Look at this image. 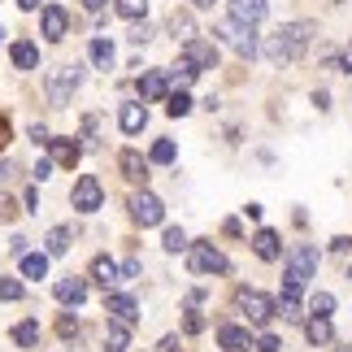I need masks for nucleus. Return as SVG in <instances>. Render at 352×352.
I'll return each mask as SVG.
<instances>
[{"label": "nucleus", "mask_w": 352, "mask_h": 352, "mask_svg": "<svg viewBox=\"0 0 352 352\" xmlns=\"http://www.w3.org/2000/svg\"><path fill=\"white\" fill-rule=\"evenodd\" d=\"M318 26L314 22H287V26H278L274 35L265 39V57L274 61V65H287V61H300L305 57V48H309V39H314Z\"/></svg>", "instance_id": "nucleus-1"}, {"label": "nucleus", "mask_w": 352, "mask_h": 352, "mask_svg": "<svg viewBox=\"0 0 352 352\" xmlns=\"http://www.w3.org/2000/svg\"><path fill=\"white\" fill-rule=\"evenodd\" d=\"M314 270H318V248L314 243H296L292 256H287V287L300 292L305 283L314 278Z\"/></svg>", "instance_id": "nucleus-2"}, {"label": "nucleus", "mask_w": 352, "mask_h": 352, "mask_svg": "<svg viewBox=\"0 0 352 352\" xmlns=\"http://www.w3.org/2000/svg\"><path fill=\"white\" fill-rule=\"evenodd\" d=\"M78 83H83V65H57V70H48V100L65 104Z\"/></svg>", "instance_id": "nucleus-3"}, {"label": "nucleus", "mask_w": 352, "mask_h": 352, "mask_svg": "<svg viewBox=\"0 0 352 352\" xmlns=\"http://www.w3.org/2000/svg\"><path fill=\"white\" fill-rule=\"evenodd\" d=\"M235 305H239V314L248 318V322H256V327H265L270 318H274V300H270L265 292H252V287H239L235 292Z\"/></svg>", "instance_id": "nucleus-4"}, {"label": "nucleus", "mask_w": 352, "mask_h": 352, "mask_svg": "<svg viewBox=\"0 0 352 352\" xmlns=\"http://www.w3.org/2000/svg\"><path fill=\"white\" fill-rule=\"evenodd\" d=\"M187 248H192V256H187V261H192V274H226V256L213 248V243H187Z\"/></svg>", "instance_id": "nucleus-5"}, {"label": "nucleus", "mask_w": 352, "mask_h": 352, "mask_svg": "<svg viewBox=\"0 0 352 352\" xmlns=\"http://www.w3.org/2000/svg\"><path fill=\"white\" fill-rule=\"evenodd\" d=\"M213 35H218V39H226V44H231L235 52H239V57H256V52H261V48H256V35H252V26H239V22H222L218 26V31H213Z\"/></svg>", "instance_id": "nucleus-6"}, {"label": "nucleus", "mask_w": 352, "mask_h": 352, "mask_svg": "<svg viewBox=\"0 0 352 352\" xmlns=\"http://www.w3.org/2000/svg\"><path fill=\"white\" fill-rule=\"evenodd\" d=\"M131 218L140 226H161V218H166V205L153 196V192H135L131 196Z\"/></svg>", "instance_id": "nucleus-7"}, {"label": "nucleus", "mask_w": 352, "mask_h": 352, "mask_svg": "<svg viewBox=\"0 0 352 352\" xmlns=\"http://www.w3.org/2000/svg\"><path fill=\"white\" fill-rule=\"evenodd\" d=\"M104 314L113 322H122V327H135V322H140V305L122 292H104Z\"/></svg>", "instance_id": "nucleus-8"}, {"label": "nucleus", "mask_w": 352, "mask_h": 352, "mask_svg": "<svg viewBox=\"0 0 352 352\" xmlns=\"http://www.w3.org/2000/svg\"><path fill=\"white\" fill-rule=\"evenodd\" d=\"M100 200H104V192H100V179H91V174H83V179L74 183V209H78V213H96V209H100Z\"/></svg>", "instance_id": "nucleus-9"}, {"label": "nucleus", "mask_w": 352, "mask_h": 352, "mask_svg": "<svg viewBox=\"0 0 352 352\" xmlns=\"http://www.w3.org/2000/svg\"><path fill=\"white\" fill-rule=\"evenodd\" d=\"M39 22H44V39H48V44H61L65 31H70V13H65L61 5H44Z\"/></svg>", "instance_id": "nucleus-10"}, {"label": "nucleus", "mask_w": 352, "mask_h": 352, "mask_svg": "<svg viewBox=\"0 0 352 352\" xmlns=\"http://www.w3.org/2000/svg\"><path fill=\"white\" fill-rule=\"evenodd\" d=\"M183 57L196 65V70H213V65H218V44H209V39H187L183 44Z\"/></svg>", "instance_id": "nucleus-11"}, {"label": "nucleus", "mask_w": 352, "mask_h": 352, "mask_svg": "<svg viewBox=\"0 0 352 352\" xmlns=\"http://www.w3.org/2000/svg\"><path fill=\"white\" fill-rule=\"evenodd\" d=\"M261 18H265V0H231V22L256 26Z\"/></svg>", "instance_id": "nucleus-12"}, {"label": "nucleus", "mask_w": 352, "mask_h": 352, "mask_svg": "<svg viewBox=\"0 0 352 352\" xmlns=\"http://www.w3.org/2000/svg\"><path fill=\"white\" fill-rule=\"evenodd\" d=\"M118 166H122V179H131V183H144L148 179V161L135 153V148H122V153H118Z\"/></svg>", "instance_id": "nucleus-13"}, {"label": "nucleus", "mask_w": 352, "mask_h": 352, "mask_svg": "<svg viewBox=\"0 0 352 352\" xmlns=\"http://www.w3.org/2000/svg\"><path fill=\"white\" fill-rule=\"evenodd\" d=\"M91 278H96L100 287L109 292L113 283H122V265L113 261V256H96V261H91Z\"/></svg>", "instance_id": "nucleus-14"}, {"label": "nucleus", "mask_w": 352, "mask_h": 352, "mask_svg": "<svg viewBox=\"0 0 352 352\" xmlns=\"http://www.w3.org/2000/svg\"><path fill=\"white\" fill-rule=\"evenodd\" d=\"M57 300L78 309V305L87 300V278H74V274H70V278H61V283H57Z\"/></svg>", "instance_id": "nucleus-15"}, {"label": "nucleus", "mask_w": 352, "mask_h": 352, "mask_svg": "<svg viewBox=\"0 0 352 352\" xmlns=\"http://www.w3.org/2000/svg\"><path fill=\"white\" fill-rule=\"evenodd\" d=\"M48 148H52V161H57V166H65V170H74L78 157H83V148H78L74 140H48Z\"/></svg>", "instance_id": "nucleus-16"}, {"label": "nucleus", "mask_w": 352, "mask_h": 352, "mask_svg": "<svg viewBox=\"0 0 352 352\" xmlns=\"http://www.w3.org/2000/svg\"><path fill=\"white\" fill-rule=\"evenodd\" d=\"M252 252L261 256V261H278V256H283V243H278L274 231H256L252 235Z\"/></svg>", "instance_id": "nucleus-17"}, {"label": "nucleus", "mask_w": 352, "mask_h": 352, "mask_svg": "<svg viewBox=\"0 0 352 352\" xmlns=\"http://www.w3.org/2000/svg\"><path fill=\"white\" fill-rule=\"evenodd\" d=\"M305 340L314 344V348H322V344H331V340H335V331H331V318H318V314H314V318L305 322Z\"/></svg>", "instance_id": "nucleus-18"}, {"label": "nucleus", "mask_w": 352, "mask_h": 352, "mask_svg": "<svg viewBox=\"0 0 352 352\" xmlns=\"http://www.w3.org/2000/svg\"><path fill=\"white\" fill-rule=\"evenodd\" d=\"M9 57H13L18 70H35V65H39V48L31 44V39H18V44L9 48Z\"/></svg>", "instance_id": "nucleus-19"}, {"label": "nucleus", "mask_w": 352, "mask_h": 352, "mask_svg": "<svg viewBox=\"0 0 352 352\" xmlns=\"http://www.w3.org/2000/svg\"><path fill=\"white\" fill-rule=\"evenodd\" d=\"M300 292H292V287H283V296L274 300V314L283 318V322H300L305 314H300V300H296Z\"/></svg>", "instance_id": "nucleus-20"}, {"label": "nucleus", "mask_w": 352, "mask_h": 352, "mask_svg": "<svg viewBox=\"0 0 352 352\" xmlns=\"http://www.w3.org/2000/svg\"><path fill=\"white\" fill-rule=\"evenodd\" d=\"M118 122H122V131H126V135H140L144 122H148V109H144V104H122Z\"/></svg>", "instance_id": "nucleus-21"}, {"label": "nucleus", "mask_w": 352, "mask_h": 352, "mask_svg": "<svg viewBox=\"0 0 352 352\" xmlns=\"http://www.w3.org/2000/svg\"><path fill=\"white\" fill-rule=\"evenodd\" d=\"M166 83H170V78L161 74V70H148V74L140 78V96H144V100H161V96H166Z\"/></svg>", "instance_id": "nucleus-22"}, {"label": "nucleus", "mask_w": 352, "mask_h": 352, "mask_svg": "<svg viewBox=\"0 0 352 352\" xmlns=\"http://www.w3.org/2000/svg\"><path fill=\"white\" fill-rule=\"evenodd\" d=\"M126 340H131V327L109 318V331H104V352H126Z\"/></svg>", "instance_id": "nucleus-23"}, {"label": "nucleus", "mask_w": 352, "mask_h": 352, "mask_svg": "<svg viewBox=\"0 0 352 352\" xmlns=\"http://www.w3.org/2000/svg\"><path fill=\"white\" fill-rule=\"evenodd\" d=\"M170 35H174V39H183V44H187V39H196V22H192V13H179V9H174V13H170Z\"/></svg>", "instance_id": "nucleus-24"}, {"label": "nucleus", "mask_w": 352, "mask_h": 352, "mask_svg": "<svg viewBox=\"0 0 352 352\" xmlns=\"http://www.w3.org/2000/svg\"><path fill=\"white\" fill-rule=\"evenodd\" d=\"M218 344L226 352H243V348H248V331H243V327H222L218 331Z\"/></svg>", "instance_id": "nucleus-25"}, {"label": "nucleus", "mask_w": 352, "mask_h": 352, "mask_svg": "<svg viewBox=\"0 0 352 352\" xmlns=\"http://www.w3.org/2000/svg\"><path fill=\"white\" fill-rule=\"evenodd\" d=\"M22 278H48V256L44 252H26L22 256Z\"/></svg>", "instance_id": "nucleus-26"}, {"label": "nucleus", "mask_w": 352, "mask_h": 352, "mask_svg": "<svg viewBox=\"0 0 352 352\" xmlns=\"http://www.w3.org/2000/svg\"><path fill=\"white\" fill-rule=\"evenodd\" d=\"M13 344H18V348H35L39 344V322H18V327H13Z\"/></svg>", "instance_id": "nucleus-27"}, {"label": "nucleus", "mask_w": 352, "mask_h": 352, "mask_svg": "<svg viewBox=\"0 0 352 352\" xmlns=\"http://www.w3.org/2000/svg\"><path fill=\"white\" fill-rule=\"evenodd\" d=\"M44 243H48V256H65L70 252V231H65V226H52Z\"/></svg>", "instance_id": "nucleus-28"}, {"label": "nucleus", "mask_w": 352, "mask_h": 352, "mask_svg": "<svg viewBox=\"0 0 352 352\" xmlns=\"http://www.w3.org/2000/svg\"><path fill=\"white\" fill-rule=\"evenodd\" d=\"M166 113L170 118H187V113H192V96H187V91H170V96H166Z\"/></svg>", "instance_id": "nucleus-29"}, {"label": "nucleus", "mask_w": 352, "mask_h": 352, "mask_svg": "<svg viewBox=\"0 0 352 352\" xmlns=\"http://www.w3.org/2000/svg\"><path fill=\"white\" fill-rule=\"evenodd\" d=\"M91 61H96L100 70H113V44L109 39H91Z\"/></svg>", "instance_id": "nucleus-30"}, {"label": "nucleus", "mask_w": 352, "mask_h": 352, "mask_svg": "<svg viewBox=\"0 0 352 352\" xmlns=\"http://www.w3.org/2000/svg\"><path fill=\"white\" fill-rule=\"evenodd\" d=\"M113 5H118V13H122V18H144V13H148V0H113Z\"/></svg>", "instance_id": "nucleus-31"}, {"label": "nucleus", "mask_w": 352, "mask_h": 352, "mask_svg": "<svg viewBox=\"0 0 352 352\" xmlns=\"http://www.w3.org/2000/svg\"><path fill=\"white\" fill-rule=\"evenodd\" d=\"M196 74H200V70H196V65H192V61H187V57H183L179 65H174V70H170V78H174V83H179V87H187V83H192V78H196Z\"/></svg>", "instance_id": "nucleus-32"}, {"label": "nucleus", "mask_w": 352, "mask_h": 352, "mask_svg": "<svg viewBox=\"0 0 352 352\" xmlns=\"http://www.w3.org/2000/svg\"><path fill=\"white\" fill-rule=\"evenodd\" d=\"M174 157H179V148H174L170 140H157V144H153V161H157V166H170Z\"/></svg>", "instance_id": "nucleus-33"}, {"label": "nucleus", "mask_w": 352, "mask_h": 352, "mask_svg": "<svg viewBox=\"0 0 352 352\" xmlns=\"http://www.w3.org/2000/svg\"><path fill=\"white\" fill-rule=\"evenodd\" d=\"M309 309H314L318 318H331V309H335V296H331V292H318L314 300H309Z\"/></svg>", "instance_id": "nucleus-34"}, {"label": "nucleus", "mask_w": 352, "mask_h": 352, "mask_svg": "<svg viewBox=\"0 0 352 352\" xmlns=\"http://www.w3.org/2000/svg\"><path fill=\"white\" fill-rule=\"evenodd\" d=\"M183 248H187L183 226H170V231H166V252H183Z\"/></svg>", "instance_id": "nucleus-35"}, {"label": "nucleus", "mask_w": 352, "mask_h": 352, "mask_svg": "<svg viewBox=\"0 0 352 352\" xmlns=\"http://www.w3.org/2000/svg\"><path fill=\"white\" fill-rule=\"evenodd\" d=\"M57 335H61V340H78V322L70 314H61L57 318Z\"/></svg>", "instance_id": "nucleus-36"}, {"label": "nucleus", "mask_w": 352, "mask_h": 352, "mask_svg": "<svg viewBox=\"0 0 352 352\" xmlns=\"http://www.w3.org/2000/svg\"><path fill=\"white\" fill-rule=\"evenodd\" d=\"M0 300H22V283L18 278H0Z\"/></svg>", "instance_id": "nucleus-37"}, {"label": "nucleus", "mask_w": 352, "mask_h": 352, "mask_svg": "<svg viewBox=\"0 0 352 352\" xmlns=\"http://www.w3.org/2000/svg\"><path fill=\"white\" fill-rule=\"evenodd\" d=\"M283 344H278V335H261V340H256V352H278Z\"/></svg>", "instance_id": "nucleus-38"}, {"label": "nucleus", "mask_w": 352, "mask_h": 352, "mask_svg": "<svg viewBox=\"0 0 352 352\" xmlns=\"http://www.w3.org/2000/svg\"><path fill=\"white\" fill-rule=\"evenodd\" d=\"M0 218H5V222H13V218H18V205H13L9 196H0Z\"/></svg>", "instance_id": "nucleus-39"}, {"label": "nucleus", "mask_w": 352, "mask_h": 352, "mask_svg": "<svg viewBox=\"0 0 352 352\" xmlns=\"http://www.w3.org/2000/svg\"><path fill=\"white\" fill-rule=\"evenodd\" d=\"M200 331H205V318H200V314H187V335H200Z\"/></svg>", "instance_id": "nucleus-40"}, {"label": "nucleus", "mask_w": 352, "mask_h": 352, "mask_svg": "<svg viewBox=\"0 0 352 352\" xmlns=\"http://www.w3.org/2000/svg\"><path fill=\"white\" fill-rule=\"evenodd\" d=\"M31 140H35V144H48L52 135H48V126H39V122H31Z\"/></svg>", "instance_id": "nucleus-41"}, {"label": "nucleus", "mask_w": 352, "mask_h": 352, "mask_svg": "<svg viewBox=\"0 0 352 352\" xmlns=\"http://www.w3.org/2000/svg\"><path fill=\"white\" fill-rule=\"evenodd\" d=\"M148 39H153V31H148V26H135V31H131V44H148Z\"/></svg>", "instance_id": "nucleus-42"}, {"label": "nucleus", "mask_w": 352, "mask_h": 352, "mask_svg": "<svg viewBox=\"0 0 352 352\" xmlns=\"http://www.w3.org/2000/svg\"><path fill=\"white\" fill-rule=\"evenodd\" d=\"M9 252H13V256H26V239L13 235V239H9Z\"/></svg>", "instance_id": "nucleus-43"}, {"label": "nucleus", "mask_w": 352, "mask_h": 352, "mask_svg": "<svg viewBox=\"0 0 352 352\" xmlns=\"http://www.w3.org/2000/svg\"><path fill=\"white\" fill-rule=\"evenodd\" d=\"M122 278H140V261H126V265H122Z\"/></svg>", "instance_id": "nucleus-44"}, {"label": "nucleus", "mask_w": 352, "mask_h": 352, "mask_svg": "<svg viewBox=\"0 0 352 352\" xmlns=\"http://www.w3.org/2000/svg\"><path fill=\"white\" fill-rule=\"evenodd\" d=\"M5 144H9V118L0 113V148H5Z\"/></svg>", "instance_id": "nucleus-45"}, {"label": "nucleus", "mask_w": 352, "mask_h": 352, "mask_svg": "<svg viewBox=\"0 0 352 352\" xmlns=\"http://www.w3.org/2000/svg\"><path fill=\"white\" fill-rule=\"evenodd\" d=\"M344 70L352 74V39H348V44H344Z\"/></svg>", "instance_id": "nucleus-46"}, {"label": "nucleus", "mask_w": 352, "mask_h": 352, "mask_svg": "<svg viewBox=\"0 0 352 352\" xmlns=\"http://www.w3.org/2000/svg\"><path fill=\"white\" fill-rule=\"evenodd\" d=\"M161 352H179V340H174V335H170V340H161Z\"/></svg>", "instance_id": "nucleus-47"}, {"label": "nucleus", "mask_w": 352, "mask_h": 352, "mask_svg": "<svg viewBox=\"0 0 352 352\" xmlns=\"http://www.w3.org/2000/svg\"><path fill=\"white\" fill-rule=\"evenodd\" d=\"M83 5H87V9H91V13H100V9H104V5H109V0H83Z\"/></svg>", "instance_id": "nucleus-48"}, {"label": "nucleus", "mask_w": 352, "mask_h": 352, "mask_svg": "<svg viewBox=\"0 0 352 352\" xmlns=\"http://www.w3.org/2000/svg\"><path fill=\"white\" fill-rule=\"evenodd\" d=\"M9 174H13V166H9V161H0V183H9Z\"/></svg>", "instance_id": "nucleus-49"}, {"label": "nucleus", "mask_w": 352, "mask_h": 352, "mask_svg": "<svg viewBox=\"0 0 352 352\" xmlns=\"http://www.w3.org/2000/svg\"><path fill=\"white\" fill-rule=\"evenodd\" d=\"M18 5H22L26 13H31V9H39V5H44V0H18Z\"/></svg>", "instance_id": "nucleus-50"}, {"label": "nucleus", "mask_w": 352, "mask_h": 352, "mask_svg": "<svg viewBox=\"0 0 352 352\" xmlns=\"http://www.w3.org/2000/svg\"><path fill=\"white\" fill-rule=\"evenodd\" d=\"M192 5H196V9H209V5H213V0H192Z\"/></svg>", "instance_id": "nucleus-51"}, {"label": "nucleus", "mask_w": 352, "mask_h": 352, "mask_svg": "<svg viewBox=\"0 0 352 352\" xmlns=\"http://www.w3.org/2000/svg\"><path fill=\"white\" fill-rule=\"evenodd\" d=\"M340 352H352V348H340Z\"/></svg>", "instance_id": "nucleus-52"}]
</instances>
